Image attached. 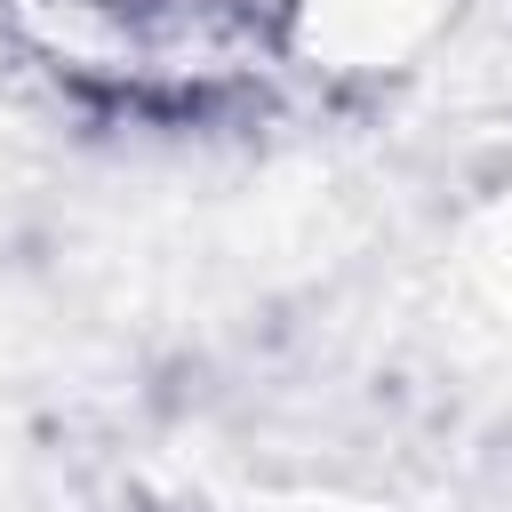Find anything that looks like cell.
Segmentation results:
<instances>
[{
  "instance_id": "cell-1",
  "label": "cell",
  "mask_w": 512,
  "mask_h": 512,
  "mask_svg": "<svg viewBox=\"0 0 512 512\" xmlns=\"http://www.w3.org/2000/svg\"><path fill=\"white\" fill-rule=\"evenodd\" d=\"M448 16L456 0H280V48L320 72H400Z\"/></svg>"
}]
</instances>
